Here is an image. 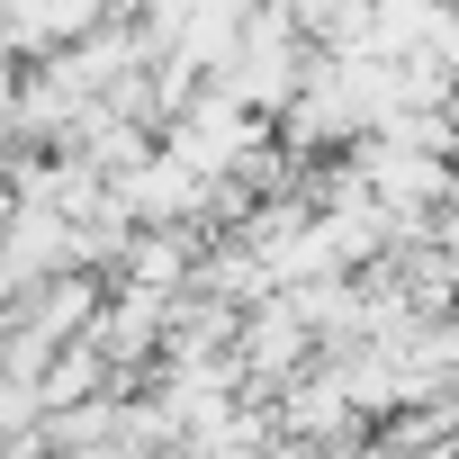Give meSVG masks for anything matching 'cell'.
<instances>
[{
  "instance_id": "obj_5",
  "label": "cell",
  "mask_w": 459,
  "mask_h": 459,
  "mask_svg": "<svg viewBox=\"0 0 459 459\" xmlns=\"http://www.w3.org/2000/svg\"><path fill=\"white\" fill-rule=\"evenodd\" d=\"M441 10H459V0H441Z\"/></svg>"
},
{
  "instance_id": "obj_1",
  "label": "cell",
  "mask_w": 459,
  "mask_h": 459,
  "mask_svg": "<svg viewBox=\"0 0 459 459\" xmlns=\"http://www.w3.org/2000/svg\"><path fill=\"white\" fill-rule=\"evenodd\" d=\"M360 189H369L387 216H423L432 198H459V189H450V153L405 144V135H369V144H360Z\"/></svg>"
},
{
  "instance_id": "obj_3",
  "label": "cell",
  "mask_w": 459,
  "mask_h": 459,
  "mask_svg": "<svg viewBox=\"0 0 459 459\" xmlns=\"http://www.w3.org/2000/svg\"><path fill=\"white\" fill-rule=\"evenodd\" d=\"M289 432H307V441L333 432V441H342V432H351V387H342V378H333V387H298V396H289Z\"/></svg>"
},
{
  "instance_id": "obj_2",
  "label": "cell",
  "mask_w": 459,
  "mask_h": 459,
  "mask_svg": "<svg viewBox=\"0 0 459 459\" xmlns=\"http://www.w3.org/2000/svg\"><path fill=\"white\" fill-rule=\"evenodd\" d=\"M244 360H253L262 378H289V369L307 360V316H298V298H280L271 316L244 325Z\"/></svg>"
},
{
  "instance_id": "obj_6",
  "label": "cell",
  "mask_w": 459,
  "mask_h": 459,
  "mask_svg": "<svg viewBox=\"0 0 459 459\" xmlns=\"http://www.w3.org/2000/svg\"><path fill=\"white\" fill-rule=\"evenodd\" d=\"M0 289H10V280H0Z\"/></svg>"
},
{
  "instance_id": "obj_4",
  "label": "cell",
  "mask_w": 459,
  "mask_h": 459,
  "mask_svg": "<svg viewBox=\"0 0 459 459\" xmlns=\"http://www.w3.org/2000/svg\"><path fill=\"white\" fill-rule=\"evenodd\" d=\"M10 225H19V189L0 180V244H10Z\"/></svg>"
}]
</instances>
